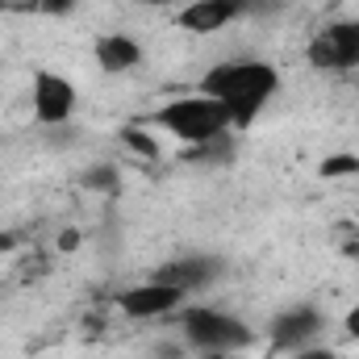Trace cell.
<instances>
[{
  "label": "cell",
  "instance_id": "1",
  "mask_svg": "<svg viewBox=\"0 0 359 359\" xmlns=\"http://www.w3.org/2000/svg\"><path fill=\"white\" fill-rule=\"evenodd\" d=\"M276 92V72L268 63H230V67H213L205 76V96L222 100L230 109V121L247 126L264 100Z\"/></svg>",
  "mask_w": 359,
  "mask_h": 359
},
{
  "label": "cell",
  "instance_id": "2",
  "mask_svg": "<svg viewBox=\"0 0 359 359\" xmlns=\"http://www.w3.org/2000/svg\"><path fill=\"white\" fill-rule=\"evenodd\" d=\"M159 121H163L172 134L188 138V142H213V138L230 126V109H226L222 100H213V96H192V100L168 104V109L159 113Z\"/></svg>",
  "mask_w": 359,
  "mask_h": 359
},
{
  "label": "cell",
  "instance_id": "3",
  "mask_svg": "<svg viewBox=\"0 0 359 359\" xmlns=\"http://www.w3.org/2000/svg\"><path fill=\"white\" fill-rule=\"evenodd\" d=\"M184 334L196 343V347H213V351H230V347H243L251 343V330L226 313H213V309H192L184 318Z\"/></svg>",
  "mask_w": 359,
  "mask_h": 359
},
{
  "label": "cell",
  "instance_id": "4",
  "mask_svg": "<svg viewBox=\"0 0 359 359\" xmlns=\"http://www.w3.org/2000/svg\"><path fill=\"white\" fill-rule=\"evenodd\" d=\"M309 63H313V67H326V72L359 67V21H347V25L326 29V34L309 46Z\"/></svg>",
  "mask_w": 359,
  "mask_h": 359
},
{
  "label": "cell",
  "instance_id": "5",
  "mask_svg": "<svg viewBox=\"0 0 359 359\" xmlns=\"http://www.w3.org/2000/svg\"><path fill=\"white\" fill-rule=\"evenodd\" d=\"M72 104H76V92H72V84L63 76H46V72L38 76V84H34V113H38V121L59 126V121L72 117Z\"/></svg>",
  "mask_w": 359,
  "mask_h": 359
},
{
  "label": "cell",
  "instance_id": "6",
  "mask_svg": "<svg viewBox=\"0 0 359 359\" xmlns=\"http://www.w3.org/2000/svg\"><path fill=\"white\" fill-rule=\"evenodd\" d=\"M180 292L184 288L159 284V280L142 284V288H130V292H121V313H130V318H159V313L180 305Z\"/></svg>",
  "mask_w": 359,
  "mask_h": 359
},
{
  "label": "cell",
  "instance_id": "7",
  "mask_svg": "<svg viewBox=\"0 0 359 359\" xmlns=\"http://www.w3.org/2000/svg\"><path fill=\"white\" fill-rule=\"evenodd\" d=\"M234 17H238V0H196L180 13V25L192 34H213Z\"/></svg>",
  "mask_w": 359,
  "mask_h": 359
},
{
  "label": "cell",
  "instance_id": "8",
  "mask_svg": "<svg viewBox=\"0 0 359 359\" xmlns=\"http://www.w3.org/2000/svg\"><path fill=\"white\" fill-rule=\"evenodd\" d=\"M322 330V318L313 309H297V313H280L271 326V343L276 347H305L313 334Z\"/></svg>",
  "mask_w": 359,
  "mask_h": 359
},
{
  "label": "cell",
  "instance_id": "9",
  "mask_svg": "<svg viewBox=\"0 0 359 359\" xmlns=\"http://www.w3.org/2000/svg\"><path fill=\"white\" fill-rule=\"evenodd\" d=\"M96 63H100L104 72H130V67L138 63V46H134L130 38H121V34L100 38V42H96Z\"/></svg>",
  "mask_w": 359,
  "mask_h": 359
},
{
  "label": "cell",
  "instance_id": "10",
  "mask_svg": "<svg viewBox=\"0 0 359 359\" xmlns=\"http://www.w3.org/2000/svg\"><path fill=\"white\" fill-rule=\"evenodd\" d=\"M213 271H217V264H213V259H180V264H172V268L159 271V284H172V288H192V284L213 280Z\"/></svg>",
  "mask_w": 359,
  "mask_h": 359
},
{
  "label": "cell",
  "instance_id": "11",
  "mask_svg": "<svg viewBox=\"0 0 359 359\" xmlns=\"http://www.w3.org/2000/svg\"><path fill=\"white\" fill-rule=\"evenodd\" d=\"M347 172H359V159L355 155H334L322 163V176H347Z\"/></svg>",
  "mask_w": 359,
  "mask_h": 359
},
{
  "label": "cell",
  "instance_id": "12",
  "mask_svg": "<svg viewBox=\"0 0 359 359\" xmlns=\"http://www.w3.org/2000/svg\"><path fill=\"white\" fill-rule=\"evenodd\" d=\"M113 180H117L113 168H92L88 176H84V184H88V188H113Z\"/></svg>",
  "mask_w": 359,
  "mask_h": 359
},
{
  "label": "cell",
  "instance_id": "13",
  "mask_svg": "<svg viewBox=\"0 0 359 359\" xmlns=\"http://www.w3.org/2000/svg\"><path fill=\"white\" fill-rule=\"evenodd\" d=\"M126 142H130L134 151H142V155H155V142H151L147 134H138V130H126Z\"/></svg>",
  "mask_w": 359,
  "mask_h": 359
},
{
  "label": "cell",
  "instance_id": "14",
  "mask_svg": "<svg viewBox=\"0 0 359 359\" xmlns=\"http://www.w3.org/2000/svg\"><path fill=\"white\" fill-rule=\"evenodd\" d=\"M72 4H76V0H42V13H50V17H63Z\"/></svg>",
  "mask_w": 359,
  "mask_h": 359
},
{
  "label": "cell",
  "instance_id": "15",
  "mask_svg": "<svg viewBox=\"0 0 359 359\" xmlns=\"http://www.w3.org/2000/svg\"><path fill=\"white\" fill-rule=\"evenodd\" d=\"M347 334H355V339H359V305L347 313Z\"/></svg>",
  "mask_w": 359,
  "mask_h": 359
},
{
  "label": "cell",
  "instance_id": "16",
  "mask_svg": "<svg viewBox=\"0 0 359 359\" xmlns=\"http://www.w3.org/2000/svg\"><path fill=\"white\" fill-rule=\"evenodd\" d=\"M297 359H334L330 351H322V347H313V351H301Z\"/></svg>",
  "mask_w": 359,
  "mask_h": 359
},
{
  "label": "cell",
  "instance_id": "17",
  "mask_svg": "<svg viewBox=\"0 0 359 359\" xmlns=\"http://www.w3.org/2000/svg\"><path fill=\"white\" fill-rule=\"evenodd\" d=\"M8 247H13V238H8V234H0V251H8Z\"/></svg>",
  "mask_w": 359,
  "mask_h": 359
},
{
  "label": "cell",
  "instance_id": "18",
  "mask_svg": "<svg viewBox=\"0 0 359 359\" xmlns=\"http://www.w3.org/2000/svg\"><path fill=\"white\" fill-rule=\"evenodd\" d=\"M205 359H234V355H226V351H213V355H205Z\"/></svg>",
  "mask_w": 359,
  "mask_h": 359
}]
</instances>
